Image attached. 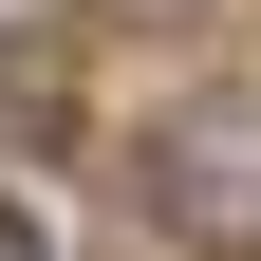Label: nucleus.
<instances>
[{
  "instance_id": "2",
  "label": "nucleus",
  "mask_w": 261,
  "mask_h": 261,
  "mask_svg": "<svg viewBox=\"0 0 261 261\" xmlns=\"http://www.w3.org/2000/svg\"><path fill=\"white\" fill-rule=\"evenodd\" d=\"M0 261H56V243H38V205H0Z\"/></svg>"
},
{
  "instance_id": "1",
  "label": "nucleus",
  "mask_w": 261,
  "mask_h": 261,
  "mask_svg": "<svg viewBox=\"0 0 261 261\" xmlns=\"http://www.w3.org/2000/svg\"><path fill=\"white\" fill-rule=\"evenodd\" d=\"M149 205L187 243H261V93H205V112L149 130Z\"/></svg>"
}]
</instances>
